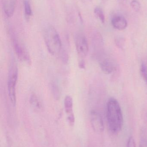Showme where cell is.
I'll return each instance as SVG.
<instances>
[{
  "instance_id": "52a82bcc",
  "label": "cell",
  "mask_w": 147,
  "mask_h": 147,
  "mask_svg": "<svg viewBox=\"0 0 147 147\" xmlns=\"http://www.w3.org/2000/svg\"><path fill=\"white\" fill-rule=\"evenodd\" d=\"M64 107L68 122L70 125L73 126L75 123V119L73 111V100L70 96H67L65 97Z\"/></svg>"
},
{
  "instance_id": "e0dca14e",
  "label": "cell",
  "mask_w": 147,
  "mask_h": 147,
  "mask_svg": "<svg viewBox=\"0 0 147 147\" xmlns=\"http://www.w3.org/2000/svg\"><path fill=\"white\" fill-rule=\"evenodd\" d=\"M127 147H136L135 141L133 137H130L128 140Z\"/></svg>"
},
{
  "instance_id": "ba28073f",
  "label": "cell",
  "mask_w": 147,
  "mask_h": 147,
  "mask_svg": "<svg viewBox=\"0 0 147 147\" xmlns=\"http://www.w3.org/2000/svg\"><path fill=\"white\" fill-rule=\"evenodd\" d=\"M100 65L103 72L106 74L112 73L115 69L114 63L109 58H105L101 60Z\"/></svg>"
},
{
  "instance_id": "4fadbf2b",
  "label": "cell",
  "mask_w": 147,
  "mask_h": 147,
  "mask_svg": "<svg viewBox=\"0 0 147 147\" xmlns=\"http://www.w3.org/2000/svg\"><path fill=\"white\" fill-rule=\"evenodd\" d=\"M23 5H24L25 17L27 20H29V18L33 14V10H32V7L29 0H24Z\"/></svg>"
},
{
  "instance_id": "6da1fadb",
  "label": "cell",
  "mask_w": 147,
  "mask_h": 147,
  "mask_svg": "<svg viewBox=\"0 0 147 147\" xmlns=\"http://www.w3.org/2000/svg\"><path fill=\"white\" fill-rule=\"evenodd\" d=\"M107 118L110 131L114 134L120 132L123 126V116L120 104L115 98H110L107 104Z\"/></svg>"
},
{
  "instance_id": "ac0fdd59",
  "label": "cell",
  "mask_w": 147,
  "mask_h": 147,
  "mask_svg": "<svg viewBox=\"0 0 147 147\" xmlns=\"http://www.w3.org/2000/svg\"><path fill=\"white\" fill-rule=\"evenodd\" d=\"M140 147H147V139H142L141 140Z\"/></svg>"
},
{
  "instance_id": "5b68a950",
  "label": "cell",
  "mask_w": 147,
  "mask_h": 147,
  "mask_svg": "<svg viewBox=\"0 0 147 147\" xmlns=\"http://www.w3.org/2000/svg\"><path fill=\"white\" fill-rule=\"evenodd\" d=\"M12 42L14 51L19 59L26 63H31L30 56L24 46L14 36H12Z\"/></svg>"
},
{
  "instance_id": "9a60e30c",
  "label": "cell",
  "mask_w": 147,
  "mask_h": 147,
  "mask_svg": "<svg viewBox=\"0 0 147 147\" xmlns=\"http://www.w3.org/2000/svg\"><path fill=\"white\" fill-rule=\"evenodd\" d=\"M140 72L147 86V69L145 64L142 63L140 68Z\"/></svg>"
},
{
  "instance_id": "7c38bea8",
  "label": "cell",
  "mask_w": 147,
  "mask_h": 147,
  "mask_svg": "<svg viewBox=\"0 0 147 147\" xmlns=\"http://www.w3.org/2000/svg\"><path fill=\"white\" fill-rule=\"evenodd\" d=\"M50 90L54 98L56 100L59 99L60 96V90L58 84L54 81L50 83Z\"/></svg>"
},
{
  "instance_id": "2e32d148",
  "label": "cell",
  "mask_w": 147,
  "mask_h": 147,
  "mask_svg": "<svg viewBox=\"0 0 147 147\" xmlns=\"http://www.w3.org/2000/svg\"><path fill=\"white\" fill-rule=\"evenodd\" d=\"M130 6L132 9L135 12H139L140 9V3L137 0H133L130 3Z\"/></svg>"
},
{
  "instance_id": "5bb4252c",
  "label": "cell",
  "mask_w": 147,
  "mask_h": 147,
  "mask_svg": "<svg viewBox=\"0 0 147 147\" xmlns=\"http://www.w3.org/2000/svg\"><path fill=\"white\" fill-rule=\"evenodd\" d=\"M94 13L95 15L100 20V21L102 23H104L105 22V16L102 8L100 7H96L95 8Z\"/></svg>"
},
{
  "instance_id": "277c9868",
  "label": "cell",
  "mask_w": 147,
  "mask_h": 147,
  "mask_svg": "<svg viewBox=\"0 0 147 147\" xmlns=\"http://www.w3.org/2000/svg\"><path fill=\"white\" fill-rule=\"evenodd\" d=\"M75 46L78 55L81 57H85L89 52V47L88 40L84 34L78 33L75 38Z\"/></svg>"
},
{
  "instance_id": "ffe728a7",
  "label": "cell",
  "mask_w": 147,
  "mask_h": 147,
  "mask_svg": "<svg viewBox=\"0 0 147 147\" xmlns=\"http://www.w3.org/2000/svg\"><path fill=\"white\" fill-rule=\"evenodd\" d=\"M102 1H108V0H102Z\"/></svg>"
},
{
  "instance_id": "d6986e66",
  "label": "cell",
  "mask_w": 147,
  "mask_h": 147,
  "mask_svg": "<svg viewBox=\"0 0 147 147\" xmlns=\"http://www.w3.org/2000/svg\"><path fill=\"white\" fill-rule=\"evenodd\" d=\"M121 39H119V40H118L116 42L117 45L120 47H122L123 45V44H124L123 40Z\"/></svg>"
},
{
  "instance_id": "9c48e42d",
  "label": "cell",
  "mask_w": 147,
  "mask_h": 147,
  "mask_svg": "<svg viewBox=\"0 0 147 147\" xmlns=\"http://www.w3.org/2000/svg\"><path fill=\"white\" fill-rule=\"evenodd\" d=\"M111 23L115 28L119 30H124L127 26V20L121 16H116L113 17Z\"/></svg>"
},
{
  "instance_id": "30bf717a",
  "label": "cell",
  "mask_w": 147,
  "mask_h": 147,
  "mask_svg": "<svg viewBox=\"0 0 147 147\" xmlns=\"http://www.w3.org/2000/svg\"><path fill=\"white\" fill-rule=\"evenodd\" d=\"M16 0H6L3 5L4 13L7 17H11L14 13Z\"/></svg>"
},
{
  "instance_id": "8fae6325",
  "label": "cell",
  "mask_w": 147,
  "mask_h": 147,
  "mask_svg": "<svg viewBox=\"0 0 147 147\" xmlns=\"http://www.w3.org/2000/svg\"><path fill=\"white\" fill-rule=\"evenodd\" d=\"M29 102L33 107L37 109H41L43 108L42 102L35 93H32L30 95Z\"/></svg>"
},
{
  "instance_id": "8992f818",
  "label": "cell",
  "mask_w": 147,
  "mask_h": 147,
  "mask_svg": "<svg viewBox=\"0 0 147 147\" xmlns=\"http://www.w3.org/2000/svg\"><path fill=\"white\" fill-rule=\"evenodd\" d=\"M90 122L93 130L96 133L100 134L104 130V124L101 115L95 110L91 111L90 115Z\"/></svg>"
},
{
  "instance_id": "3957f363",
  "label": "cell",
  "mask_w": 147,
  "mask_h": 147,
  "mask_svg": "<svg viewBox=\"0 0 147 147\" xmlns=\"http://www.w3.org/2000/svg\"><path fill=\"white\" fill-rule=\"evenodd\" d=\"M18 77V70L14 62L10 64L7 79V91L9 98L14 106L16 102V85Z\"/></svg>"
},
{
  "instance_id": "7a4b0ae2",
  "label": "cell",
  "mask_w": 147,
  "mask_h": 147,
  "mask_svg": "<svg viewBox=\"0 0 147 147\" xmlns=\"http://www.w3.org/2000/svg\"><path fill=\"white\" fill-rule=\"evenodd\" d=\"M43 38L47 51L51 55L60 57L64 49L58 33L54 27L47 26L43 30Z\"/></svg>"
}]
</instances>
